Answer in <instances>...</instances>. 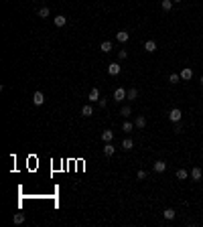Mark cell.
<instances>
[{
    "instance_id": "6da1fadb",
    "label": "cell",
    "mask_w": 203,
    "mask_h": 227,
    "mask_svg": "<svg viewBox=\"0 0 203 227\" xmlns=\"http://www.w3.org/2000/svg\"><path fill=\"white\" fill-rule=\"evenodd\" d=\"M181 116H183V114H181L179 108H173L171 112H169V120H171L173 124H179V122H181Z\"/></svg>"
},
{
    "instance_id": "7a4b0ae2",
    "label": "cell",
    "mask_w": 203,
    "mask_h": 227,
    "mask_svg": "<svg viewBox=\"0 0 203 227\" xmlns=\"http://www.w3.org/2000/svg\"><path fill=\"white\" fill-rule=\"evenodd\" d=\"M126 95H128L126 89H124V87H118L114 91V101H124V100H126Z\"/></svg>"
},
{
    "instance_id": "3957f363",
    "label": "cell",
    "mask_w": 203,
    "mask_h": 227,
    "mask_svg": "<svg viewBox=\"0 0 203 227\" xmlns=\"http://www.w3.org/2000/svg\"><path fill=\"white\" fill-rule=\"evenodd\" d=\"M33 101H35V106H43V104H45V93H43V91H35Z\"/></svg>"
},
{
    "instance_id": "277c9868",
    "label": "cell",
    "mask_w": 203,
    "mask_h": 227,
    "mask_svg": "<svg viewBox=\"0 0 203 227\" xmlns=\"http://www.w3.org/2000/svg\"><path fill=\"white\" fill-rule=\"evenodd\" d=\"M201 177H203V170L199 168V166L191 168V178H193V181H201Z\"/></svg>"
},
{
    "instance_id": "5b68a950",
    "label": "cell",
    "mask_w": 203,
    "mask_h": 227,
    "mask_svg": "<svg viewBox=\"0 0 203 227\" xmlns=\"http://www.w3.org/2000/svg\"><path fill=\"white\" fill-rule=\"evenodd\" d=\"M120 69H122V67H120L118 63H110V65H108V73H110V75H118Z\"/></svg>"
},
{
    "instance_id": "8992f818",
    "label": "cell",
    "mask_w": 203,
    "mask_h": 227,
    "mask_svg": "<svg viewBox=\"0 0 203 227\" xmlns=\"http://www.w3.org/2000/svg\"><path fill=\"white\" fill-rule=\"evenodd\" d=\"M152 168H154V173H165V170H167V162L157 160V162H154V166H152Z\"/></svg>"
},
{
    "instance_id": "52a82bcc",
    "label": "cell",
    "mask_w": 203,
    "mask_h": 227,
    "mask_svg": "<svg viewBox=\"0 0 203 227\" xmlns=\"http://www.w3.org/2000/svg\"><path fill=\"white\" fill-rule=\"evenodd\" d=\"M88 100H89V101H100V89H98V87H93L92 91H89Z\"/></svg>"
},
{
    "instance_id": "ba28073f",
    "label": "cell",
    "mask_w": 203,
    "mask_h": 227,
    "mask_svg": "<svg viewBox=\"0 0 203 227\" xmlns=\"http://www.w3.org/2000/svg\"><path fill=\"white\" fill-rule=\"evenodd\" d=\"M144 51L146 53H154V51H157V43L154 41H146L144 43Z\"/></svg>"
},
{
    "instance_id": "9c48e42d",
    "label": "cell",
    "mask_w": 203,
    "mask_h": 227,
    "mask_svg": "<svg viewBox=\"0 0 203 227\" xmlns=\"http://www.w3.org/2000/svg\"><path fill=\"white\" fill-rule=\"evenodd\" d=\"M102 140L104 142H112V140H114V132L112 130H104L102 132Z\"/></svg>"
},
{
    "instance_id": "30bf717a",
    "label": "cell",
    "mask_w": 203,
    "mask_h": 227,
    "mask_svg": "<svg viewBox=\"0 0 203 227\" xmlns=\"http://www.w3.org/2000/svg\"><path fill=\"white\" fill-rule=\"evenodd\" d=\"M114 152H116V148L112 146V142H106V146H104V154H106V156H114Z\"/></svg>"
},
{
    "instance_id": "8fae6325",
    "label": "cell",
    "mask_w": 203,
    "mask_h": 227,
    "mask_svg": "<svg viewBox=\"0 0 203 227\" xmlns=\"http://www.w3.org/2000/svg\"><path fill=\"white\" fill-rule=\"evenodd\" d=\"M116 39H118V43H126L128 39H130V33H126V31H120L118 35H116Z\"/></svg>"
},
{
    "instance_id": "7c38bea8",
    "label": "cell",
    "mask_w": 203,
    "mask_h": 227,
    "mask_svg": "<svg viewBox=\"0 0 203 227\" xmlns=\"http://www.w3.org/2000/svg\"><path fill=\"white\" fill-rule=\"evenodd\" d=\"M65 24H67V16H63V14L55 16V27H65Z\"/></svg>"
},
{
    "instance_id": "4fadbf2b",
    "label": "cell",
    "mask_w": 203,
    "mask_h": 227,
    "mask_svg": "<svg viewBox=\"0 0 203 227\" xmlns=\"http://www.w3.org/2000/svg\"><path fill=\"white\" fill-rule=\"evenodd\" d=\"M122 148H124V150H132V148H134L132 138H124V140H122Z\"/></svg>"
},
{
    "instance_id": "5bb4252c",
    "label": "cell",
    "mask_w": 203,
    "mask_h": 227,
    "mask_svg": "<svg viewBox=\"0 0 203 227\" xmlns=\"http://www.w3.org/2000/svg\"><path fill=\"white\" fill-rule=\"evenodd\" d=\"M144 126H146V118L144 116H138L134 120V128H144Z\"/></svg>"
},
{
    "instance_id": "9a60e30c",
    "label": "cell",
    "mask_w": 203,
    "mask_h": 227,
    "mask_svg": "<svg viewBox=\"0 0 203 227\" xmlns=\"http://www.w3.org/2000/svg\"><path fill=\"white\" fill-rule=\"evenodd\" d=\"M179 75H181V79H191V77H193V71L189 69V67H185V69L181 71Z\"/></svg>"
},
{
    "instance_id": "2e32d148",
    "label": "cell",
    "mask_w": 203,
    "mask_h": 227,
    "mask_svg": "<svg viewBox=\"0 0 203 227\" xmlns=\"http://www.w3.org/2000/svg\"><path fill=\"white\" fill-rule=\"evenodd\" d=\"M92 114H93V108H92V106H83V108H81V116H83V118H89Z\"/></svg>"
},
{
    "instance_id": "e0dca14e",
    "label": "cell",
    "mask_w": 203,
    "mask_h": 227,
    "mask_svg": "<svg viewBox=\"0 0 203 227\" xmlns=\"http://www.w3.org/2000/svg\"><path fill=\"white\" fill-rule=\"evenodd\" d=\"M187 177H189V173L185 168H179V170H177V178H179V181H185Z\"/></svg>"
},
{
    "instance_id": "ac0fdd59",
    "label": "cell",
    "mask_w": 203,
    "mask_h": 227,
    "mask_svg": "<svg viewBox=\"0 0 203 227\" xmlns=\"http://www.w3.org/2000/svg\"><path fill=\"white\" fill-rule=\"evenodd\" d=\"M163 215H165V219H175V209H165V211H163Z\"/></svg>"
},
{
    "instance_id": "d6986e66",
    "label": "cell",
    "mask_w": 203,
    "mask_h": 227,
    "mask_svg": "<svg viewBox=\"0 0 203 227\" xmlns=\"http://www.w3.org/2000/svg\"><path fill=\"white\" fill-rule=\"evenodd\" d=\"M100 49L104 51V53H110V51H112V43L110 41H104L102 45H100Z\"/></svg>"
},
{
    "instance_id": "ffe728a7",
    "label": "cell",
    "mask_w": 203,
    "mask_h": 227,
    "mask_svg": "<svg viewBox=\"0 0 203 227\" xmlns=\"http://www.w3.org/2000/svg\"><path fill=\"white\" fill-rule=\"evenodd\" d=\"M12 221H14L16 225H20V223L24 221V215H23V213H14V217H12Z\"/></svg>"
},
{
    "instance_id": "44dd1931",
    "label": "cell",
    "mask_w": 203,
    "mask_h": 227,
    "mask_svg": "<svg viewBox=\"0 0 203 227\" xmlns=\"http://www.w3.org/2000/svg\"><path fill=\"white\" fill-rule=\"evenodd\" d=\"M128 100H136V97H138V89L136 87H132V89H128Z\"/></svg>"
},
{
    "instance_id": "7402d4cb",
    "label": "cell",
    "mask_w": 203,
    "mask_h": 227,
    "mask_svg": "<svg viewBox=\"0 0 203 227\" xmlns=\"http://www.w3.org/2000/svg\"><path fill=\"white\" fill-rule=\"evenodd\" d=\"M161 6H163V10H171L173 8V0H163Z\"/></svg>"
},
{
    "instance_id": "603a6c76",
    "label": "cell",
    "mask_w": 203,
    "mask_h": 227,
    "mask_svg": "<svg viewBox=\"0 0 203 227\" xmlns=\"http://www.w3.org/2000/svg\"><path fill=\"white\" fill-rule=\"evenodd\" d=\"M122 130L124 132H132V130H134V124H132V122H124L122 124Z\"/></svg>"
},
{
    "instance_id": "cb8c5ba5",
    "label": "cell",
    "mask_w": 203,
    "mask_h": 227,
    "mask_svg": "<svg viewBox=\"0 0 203 227\" xmlns=\"http://www.w3.org/2000/svg\"><path fill=\"white\" fill-rule=\"evenodd\" d=\"M120 114H122V116H124V118H128V116H130V114H132V110H130V106H124V108H122V110H120Z\"/></svg>"
},
{
    "instance_id": "d4e9b609",
    "label": "cell",
    "mask_w": 203,
    "mask_h": 227,
    "mask_svg": "<svg viewBox=\"0 0 203 227\" xmlns=\"http://www.w3.org/2000/svg\"><path fill=\"white\" fill-rule=\"evenodd\" d=\"M39 16H43V18H47V16H49V8H47V6L39 8Z\"/></svg>"
},
{
    "instance_id": "484cf974",
    "label": "cell",
    "mask_w": 203,
    "mask_h": 227,
    "mask_svg": "<svg viewBox=\"0 0 203 227\" xmlns=\"http://www.w3.org/2000/svg\"><path fill=\"white\" fill-rule=\"evenodd\" d=\"M179 79H181L179 73H171L169 75V81H171V83H179Z\"/></svg>"
},
{
    "instance_id": "4316f807",
    "label": "cell",
    "mask_w": 203,
    "mask_h": 227,
    "mask_svg": "<svg viewBox=\"0 0 203 227\" xmlns=\"http://www.w3.org/2000/svg\"><path fill=\"white\" fill-rule=\"evenodd\" d=\"M146 177H148V174H146V170H138V173H136V178H138V181H144Z\"/></svg>"
},
{
    "instance_id": "83f0119b",
    "label": "cell",
    "mask_w": 203,
    "mask_h": 227,
    "mask_svg": "<svg viewBox=\"0 0 203 227\" xmlns=\"http://www.w3.org/2000/svg\"><path fill=\"white\" fill-rule=\"evenodd\" d=\"M118 57H120V59H126V57H128V53H126V49H122V51H120V53H118Z\"/></svg>"
},
{
    "instance_id": "f1b7e54d",
    "label": "cell",
    "mask_w": 203,
    "mask_h": 227,
    "mask_svg": "<svg viewBox=\"0 0 203 227\" xmlns=\"http://www.w3.org/2000/svg\"><path fill=\"white\" fill-rule=\"evenodd\" d=\"M98 104H100V108H106V106H108V101L104 100V97H100V101H98Z\"/></svg>"
},
{
    "instance_id": "f546056e",
    "label": "cell",
    "mask_w": 203,
    "mask_h": 227,
    "mask_svg": "<svg viewBox=\"0 0 203 227\" xmlns=\"http://www.w3.org/2000/svg\"><path fill=\"white\" fill-rule=\"evenodd\" d=\"M201 85H203V75H201Z\"/></svg>"
},
{
    "instance_id": "4dcf8cb0",
    "label": "cell",
    "mask_w": 203,
    "mask_h": 227,
    "mask_svg": "<svg viewBox=\"0 0 203 227\" xmlns=\"http://www.w3.org/2000/svg\"><path fill=\"white\" fill-rule=\"evenodd\" d=\"M175 2H181V0H175Z\"/></svg>"
}]
</instances>
